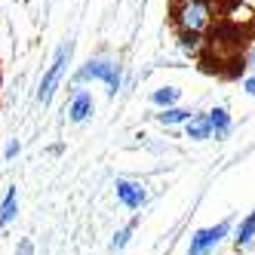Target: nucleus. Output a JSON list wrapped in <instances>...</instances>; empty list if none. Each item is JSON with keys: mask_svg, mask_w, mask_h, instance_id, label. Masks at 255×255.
Here are the masks:
<instances>
[{"mask_svg": "<svg viewBox=\"0 0 255 255\" xmlns=\"http://www.w3.org/2000/svg\"><path fill=\"white\" fill-rule=\"evenodd\" d=\"M169 25L175 28V37L178 34L206 37V31L215 25V3L212 0H172Z\"/></svg>", "mask_w": 255, "mask_h": 255, "instance_id": "obj_1", "label": "nucleus"}, {"mask_svg": "<svg viewBox=\"0 0 255 255\" xmlns=\"http://www.w3.org/2000/svg\"><path fill=\"white\" fill-rule=\"evenodd\" d=\"M83 80H102L108 86V96H117L120 86H123V71H120V62L117 59H89L80 71L74 83H83Z\"/></svg>", "mask_w": 255, "mask_h": 255, "instance_id": "obj_2", "label": "nucleus"}, {"mask_svg": "<svg viewBox=\"0 0 255 255\" xmlns=\"http://www.w3.org/2000/svg\"><path fill=\"white\" fill-rule=\"evenodd\" d=\"M71 52H74V46H71V43H62V46L56 49V56H52V62H49V68H46V74H43V80H40L37 102L46 105V102L52 99V93L59 89L62 74H65V68H68V62H71Z\"/></svg>", "mask_w": 255, "mask_h": 255, "instance_id": "obj_3", "label": "nucleus"}, {"mask_svg": "<svg viewBox=\"0 0 255 255\" xmlns=\"http://www.w3.org/2000/svg\"><path fill=\"white\" fill-rule=\"evenodd\" d=\"M228 234H231V222H218L212 228H200L188 243V255H209Z\"/></svg>", "mask_w": 255, "mask_h": 255, "instance_id": "obj_4", "label": "nucleus"}, {"mask_svg": "<svg viewBox=\"0 0 255 255\" xmlns=\"http://www.w3.org/2000/svg\"><path fill=\"white\" fill-rule=\"evenodd\" d=\"M117 200L126 206V209H141L148 203V191H144L141 181H132V178H117Z\"/></svg>", "mask_w": 255, "mask_h": 255, "instance_id": "obj_5", "label": "nucleus"}, {"mask_svg": "<svg viewBox=\"0 0 255 255\" xmlns=\"http://www.w3.org/2000/svg\"><path fill=\"white\" fill-rule=\"evenodd\" d=\"M93 111H96L93 96H89L86 89H74V96H71V102H68V120L71 123H83V120L93 117Z\"/></svg>", "mask_w": 255, "mask_h": 255, "instance_id": "obj_6", "label": "nucleus"}, {"mask_svg": "<svg viewBox=\"0 0 255 255\" xmlns=\"http://www.w3.org/2000/svg\"><path fill=\"white\" fill-rule=\"evenodd\" d=\"M206 120H209V129H212V138H225L228 132H231V126H234V120H231V114H228V108H212V111H206Z\"/></svg>", "mask_w": 255, "mask_h": 255, "instance_id": "obj_7", "label": "nucleus"}, {"mask_svg": "<svg viewBox=\"0 0 255 255\" xmlns=\"http://www.w3.org/2000/svg\"><path fill=\"white\" fill-rule=\"evenodd\" d=\"M15 215H19V194H15V188H6L3 200H0V228L12 225Z\"/></svg>", "mask_w": 255, "mask_h": 255, "instance_id": "obj_8", "label": "nucleus"}, {"mask_svg": "<svg viewBox=\"0 0 255 255\" xmlns=\"http://www.w3.org/2000/svg\"><path fill=\"white\" fill-rule=\"evenodd\" d=\"M185 132H188V138H194V141L212 138V129H209V120H206V114H194V117L185 123Z\"/></svg>", "mask_w": 255, "mask_h": 255, "instance_id": "obj_9", "label": "nucleus"}, {"mask_svg": "<svg viewBox=\"0 0 255 255\" xmlns=\"http://www.w3.org/2000/svg\"><path fill=\"white\" fill-rule=\"evenodd\" d=\"M255 240V209L243 218V222H240V228H237V237H234V246L237 249H246L249 243Z\"/></svg>", "mask_w": 255, "mask_h": 255, "instance_id": "obj_10", "label": "nucleus"}, {"mask_svg": "<svg viewBox=\"0 0 255 255\" xmlns=\"http://www.w3.org/2000/svg\"><path fill=\"white\" fill-rule=\"evenodd\" d=\"M178 96H181V89H175V86H160V89H154V93H151V102L160 108V111H166V108H175Z\"/></svg>", "mask_w": 255, "mask_h": 255, "instance_id": "obj_11", "label": "nucleus"}, {"mask_svg": "<svg viewBox=\"0 0 255 255\" xmlns=\"http://www.w3.org/2000/svg\"><path fill=\"white\" fill-rule=\"evenodd\" d=\"M194 117V111H191V108H166V111H160L157 114V120L163 123V126H178V123H188Z\"/></svg>", "mask_w": 255, "mask_h": 255, "instance_id": "obj_12", "label": "nucleus"}, {"mask_svg": "<svg viewBox=\"0 0 255 255\" xmlns=\"http://www.w3.org/2000/svg\"><path fill=\"white\" fill-rule=\"evenodd\" d=\"M178 46L194 59H203L206 56V37H194V34H178Z\"/></svg>", "mask_w": 255, "mask_h": 255, "instance_id": "obj_13", "label": "nucleus"}, {"mask_svg": "<svg viewBox=\"0 0 255 255\" xmlns=\"http://www.w3.org/2000/svg\"><path fill=\"white\" fill-rule=\"evenodd\" d=\"M132 231H135V222H129L126 228H120V231L114 234V240H111V249H114V252H120V249H123L126 243L132 240Z\"/></svg>", "mask_w": 255, "mask_h": 255, "instance_id": "obj_14", "label": "nucleus"}, {"mask_svg": "<svg viewBox=\"0 0 255 255\" xmlns=\"http://www.w3.org/2000/svg\"><path fill=\"white\" fill-rule=\"evenodd\" d=\"M243 65H246V68H255V40H252V46L246 49V56H243Z\"/></svg>", "mask_w": 255, "mask_h": 255, "instance_id": "obj_15", "label": "nucleus"}, {"mask_svg": "<svg viewBox=\"0 0 255 255\" xmlns=\"http://www.w3.org/2000/svg\"><path fill=\"white\" fill-rule=\"evenodd\" d=\"M3 154H6V160H12L15 154H19V141H9V144H6V151H3Z\"/></svg>", "mask_w": 255, "mask_h": 255, "instance_id": "obj_16", "label": "nucleus"}, {"mask_svg": "<svg viewBox=\"0 0 255 255\" xmlns=\"http://www.w3.org/2000/svg\"><path fill=\"white\" fill-rule=\"evenodd\" d=\"M243 89H246V93H249V96H255V74H252V77H246V83H243Z\"/></svg>", "mask_w": 255, "mask_h": 255, "instance_id": "obj_17", "label": "nucleus"}, {"mask_svg": "<svg viewBox=\"0 0 255 255\" xmlns=\"http://www.w3.org/2000/svg\"><path fill=\"white\" fill-rule=\"evenodd\" d=\"M19 255H31V243H28V240H22V246H19Z\"/></svg>", "mask_w": 255, "mask_h": 255, "instance_id": "obj_18", "label": "nucleus"}]
</instances>
